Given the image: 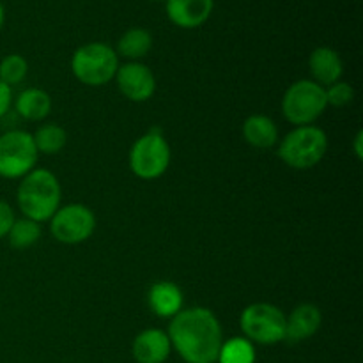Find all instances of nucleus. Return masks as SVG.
<instances>
[{
    "label": "nucleus",
    "instance_id": "nucleus-1",
    "mask_svg": "<svg viewBox=\"0 0 363 363\" xmlns=\"http://www.w3.org/2000/svg\"><path fill=\"white\" fill-rule=\"evenodd\" d=\"M172 350L186 363H216L223 344L218 318L209 308H183L169 325Z\"/></svg>",
    "mask_w": 363,
    "mask_h": 363
},
{
    "label": "nucleus",
    "instance_id": "nucleus-2",
    "mask_svg": "<svg viewBox=\"0 0 363 363\" xmlns=\"http://www.w3.org/2000/svg\"><path fill=\"white\" fill-rule=\"evenodd\" d=\"M60 183L55 174L46 169H38L20 179L16 190V202L25 218L43 223L50 222L60 208Z\"/></svg>",
    "mask_w": 363,
    "mask_h": 363
},
{
    "label": "nucleus",
    "instance_id": "nucleus-3",
    "mask_svg": "<svg viewBox=\"0 0 363 363\" xmlns=\"http://www.w3.org/2000/svg\"><path fill=\"white\" fill-rule=\"evenodd\" d=\"M328 151V137L321 128L296 126L279 142V158L294 170H307L318 165Z\"/></svg>",
    "mask_w": 363,
    "mask_h": 363
},
{
    "label": "nucleus",
    "instance_id": "nucleus-4",
    "mask_svg": "<svg viewBox=\"0 0 363 363\" xmlns=\"http://www.w3.org/2000/svg\"><path fill=\"white\" fill-rule=\"evenodd\" d=\"M119 55L105 43H87L71 57V71L80 84L89 87H103L116 78L119 69Z\"/></svg>",
    "mask_w": 363,
    "mask_h": 363
},
{
    "label": "nucleus",
    "instance_id": "nucleus-5",
    "mask_svg": "<svg viewBox=\"0 0 363 363\" xmlns=\"http://www.w3.org/2000/svg\"><path fill=\"white\" fill-rule=\"evenodd\" d=\"M170 145L162 128H151L130 149V169L137 177L152 181L162 177L170 165Z\"/></svg>",
    "mask_w": 363,
    "mask_h": 363
},
{
    "label": "nucleus",
    "instance_id": "nucleus-6",
    "mask_svg": "<svg viewBox=\"0 0 363 363\" xmlns=\"http://www.w3.org/2000/svg\"><path fill=\"white\" fill-rule=\"evenodd\" d=\"M328 108L325 87L314 80H298L282 98V113L294 126H311Z\"/></svg>",
    "mask_w": 363,
    "mask_h": 363
},
{
    "label": "nucleus",
    "instance_id": "nucleus-7",
    "mask_svg": "<svg viewBox=\"0 0 363 363\" xmlns=\"http://www.w3.org/2000/svg\"><path fill=\"white\" fill-rule=\"evenodd\" d=\"M240 326L252 344L273 346L286 337V314L272 303H252L241 312Z\"/></svg>",
    "mask_w": 363,
    "mask_h": 363
},
{
    "label": "nucleus",
    "instance_id": "nucleus-8",
    "mask_svg": "<svg viewBox=\"0 0 363 363\" xmlns=\"http://www.w3.org/2000/svg\"><path fill=\"white\" fill-rule=\"evenodd\" d=\"M38 149L32 135L23 130H9L0 135V177L21 179L38 165Z\"/></svg>",
    "mask_w": 363,
    "mask_h": 363
},
{
    "label": "nucleus",
    "instance_id": "nucleus-9",
    "mask_svg": "<svg viewBox=\"0 0 363 363\" xmlns=\"http://www.w3.org/2000/svg\"><path fill=\"white\" fill-rule=\"evenodd\" d=\"M52 236L62 245H80L96 230V216L84 204L60 206L50 218Z\"/></svg>",
    "mask_w": 363,
    "mask_h": 363
},
{
    "label": "nucleus",
    "instance_id": "nucleus-10",
    "mask_svg": "<svg viewBox=\"0 0 363 363\" xmlns=\"http://www.w3.org/2000/svg\"><path fill=\"white\" fill-rule=\"evenodd\" d=\"M116 84L121 94L135 103H144L155 96L156 78L151 67L142 62H126L116 73Z\"/></svg>",
    "mask_w": 363,
    "mask_h": 363
},
{
    "label": "nucleus",
    "instance_id": "nucleus-11",
    "mask_svg": "<svg viewBox=\"0 0 363 363\" xmlns=\"http://www.w3.org/2000/svg\"><path fill=\"white\" fill-rule=\"evenodd\" d=\"M172 344L167 332L149 328L138 333L131 344V353L137 363H165L169 360Z\"/></svg>",
    "mask_w": 363,
    "mask_h": 363
},
{
    "label": "nucleus",
    "instance_id": "nucleus-12",
    "mask_svg": "<svg viewBox=\"0 0 363 363\" xmlns=\"http://www.w3.org/2000/svg\"><path fill=\"white\" fill-rule=\"evenodd\" d=\"M169 20L179 28H197L209 20L215 0H165Z\"/></svg>",
    "mask_w": 363,
    "mask_h": 363
},
{
    "label": "nucleus",
    "instance_id": "nucleus-13",
    "mask_svg": "<svg viewBox=\"0 0 363 363\" xmlns=\"http://www.w3.org/2000/svg\"><path fill=\"white\" fill-rule=\"evenodd\" d=\"M323 323V314L318 305L301 303L286 315V337L287 342H303L319 332Z\"/></svg>",
    "mask_w": 363,
    "mask_h": 363
},
{
    "label": "nucleus",
    "instance_id": "nucleus-14",
    "mask_svg": "<svg viewBox=\"0 0 363 363\" xmlns=\"http://www.w3.org/2000/svg\"><path fill=\"white\" fill-rule=\"evenodd\" d=\"M308 69L315 84L328 87L342 78L344 62L339 53L330 46H319L308 57Z\"/></svg>",
    "mask_w": 363,
    "mask_h": 363
},
{
    "label": "nucleus",
    "instance_id": "nucleus-15",
    "mask_svg": "<svg viewBox=\"0 0 363 363\" xmlns=\"http://www.w3.org/2000/svg\"><path fill=\"white\" fill-rule=\"evenodd\" d=\"M149 307L155 312L158 318L163 319H172L183 311V291L179 289V286H176L174 282L169 280H160L155 282L149 289L147 294Z\"/></svg>",
    "mask_w": 363,
    "mask_h": 363
},
{
    "label": "nucleus",
    "instance_id": "nucleus-16",
    "mask_svg": "<svg viewBox=\"0 0 363 363\" xmlns=\"http://www.w3.org/2000/svg\"><path fill=\"white\" fill-rule=\"evenodd\" d=\"M243 138L255 149H269L279 144V128L275 121L262 113H254L243 123Z\"/></svg>",
    "mask_w": 363,
    "mask_h": 363
},
{
    "label": "nucleus",
    "instance_id": "nucleus-17",
    "mask_svg": "<svg viewBox=\"0 0 363 363\" xmlns=\"http://www.w3.org/2000/svg\"><path fill=\"white\" fill-rule=\"evenodd\" d=\"M14 108H16L18 116L23 117L25 121L38 123V121L48 117V113L52 112V98L43 89L28 87L16 96Z\"/></svg>",
    "mask_w": 363,
    "mask_h": 363
},
{
    "label": "nucleus",
    "instance_id": "nucleus-18",
    "mask_svg": "<svg viewBox=\"0 0 363 363\" xmlns=\"http://www.w3.org/2000/svg\"><path fill=\"white\" fill-rule=\"evenodd\" d=\"M152 48V35L151 32L142 27L130 28L123 34V38L117 43L116 53L119 57H124L130 62H138L144 59Z\"/></svg>",
    "mask_w": 363,
    "mask_h": 363
},
{
    "label": "nucleus",
    "instance_id": "nucleus-19",
    "mask_svg": "<svg viewBox=\"0 0 363 363\" xmlns=\"http://www.w3.org/2000/svg\"><path fill=\"white\" fill-rule=\"evenodd\" d=\"M32 140H34L35 149L41 155H57L66 147L67 133L62 126L57 123H46L32 133Z\"/></svg>",
    "mask_w": 363,
    "mask_h": 363
},
{
    "label": "nucleus",
    "instance_id": "nucleus-20",
    "mask_svg": "<svg viewBox=\"0 0 363 363\" xmlns=\"http://www.w3.org/2000/svg\"><path fill=\"white\" fill-rule=\"evenodd\" d=\"M7 240L9 245L16 250H25V248H30L32 245H35L41 238V223L34 222L30 218H18L14 220L13 227L7 233Z\"/></svg>",
    "mask_w": 363,
    "mask_h": 363
},
{
    "label": "nucleus",
    "instance_id": "nucleus-21",
    "mask_svg": "<svg viewBox=\"0 0 363 363\" xmlns=\"http://www.w3.org/2000/svg\"><path fill=\"white\" fill-rule=\"evenodd\" d=\"M216 363H255V347L245 337L223 340Z\"/></svg>",
    "mask_w": 363,
    "mask_h": 363
},
{
    "label": "nucleus",
    "instance_id": "nucleus-22",
    "mask_svg": "<svg viewBox=\"0 0 363 363\" xmlns=\"http://www.w3.org/2000/svg\"><path fill=\"white\" fill-rule=\"evenodd\" d=\"M27 60L21 55H18V53H11V55H6L0 60V80L6 85H9L11 89H13L14 85L21 84V82L27 78Z\"/></svg>",
    "mask_w": 363,
    "mask_h": 363
},
{
    "label": "nucleus",
    "instance_id": "nucleus-23",
    "mask_svg": "<svg viewBox=\"0 0 363 363\" xmlns=\"http://www.w3.org/2000/svg\"><path fill=\"white\" fill-rule=\"evenodd\" d=\"M326 92V103L328 106H335V108H342V106L350 105L354 98V91L347 82H335V84L325 87Z\"/></svg>",
    "mask_w": 363,
    "mask_h": 363
},
{
    "label": "nucleus",
    "instance_id": "nucleus-24",
    "mask_svg": "<svg viewBox=\"0 0 363 363\" xmlns=\"http://www.w3.org/2000/svg\"><path fill=\"white\" fill-rule=\"evenodd\" d=\"M14 220H16V216H14L13 208L6 201H0V240L7 236Z\"/></svg>",
    "mask_w": 363,
    "mask_h": 363
},
{
    "label": "nucleus",
    "instance_id": "nucleus-25",
    "mask_svg": "<svg viewBox=\"0 0 363 363\" xmlns=\"http://www.w3.org/2000/svg\"><path fill=\"white\" fill-rule=\"evenodd\" d=\"M11 105H13V89L0 80V119L7 116Z\"/></svg>",
    "mask_w": 363,
    "mask_h": 363
},
{
    "label": "nucleus",
    "instance_id": "nucleus-26",
    "mask_svg": "<svg viewBox=\"0 0 363 363\" xmlns=\"http://www.w3.org/2000/svg\"><path fill=\"white\" fill-rule=\"evenodd\" d=\"M362 142H363V133L362 131H357V135H354V138H353V147H354V155H357L358 160L363 158Z\"/></svg>",
    "mask_w": 363,
    "mask_h": 363
},
{
    "label": "nucleus",
    "instance_id": "nucleus-27",
    "mask_svg": "<svg viewBox=\"0 0 363 363\" xmlns=\"http://www.w3.org/2000/svg\"><path fill=\"white\" fill-rule=\"evenodd\" d=\"M4 20H6V11H4V4L0 2V30L4 27Z\"/></svg>",
    "mask_w": 363,
    "mask_h": 363
},
{
    "label": "nucleus",
    "instance_id": "nucleus-28",
    "mask_svg": "<svg viewBox=\"0 0 363 363\" xmlns=\"http://www.w3.org/2000/svg\"><path fill=\"white\" fill-rule=\"evenodd\" d=\"M155 2H165V0H155Z\"/></svg>",
    "mask_w": 363,
    "mask_h": 363
}]
</instances>
